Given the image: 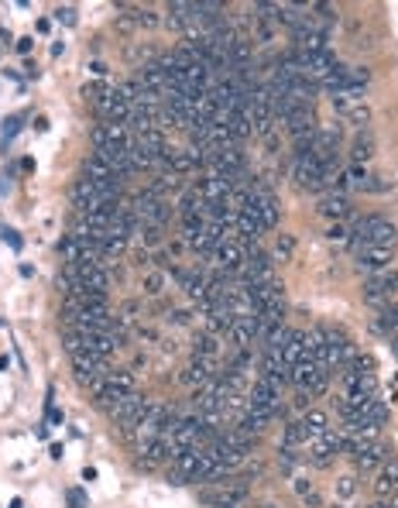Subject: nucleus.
<instances>
[{
  "mask_svg": "<svg viewBox=\"0 0 398 508\" xmlns=\"http://www.w3.org/2000/svg\"><path fill=\"white\" fill-rule=\"evenodd\" d=\"M237 279H240L244 285H265V282H275V258L265 254V251L251 254V258L244 261V268L237 272Z\"/></svg>",
  "mask_w": 398,
  "mask_h": 508,
  "instance_id": "nucleus-6",
  "label": "nucleus"
},
{
  "mask_svg": "<svg viewBox=\"0 0 398 508\" xmlns=\"http://www.w3.org/2000/svg\"><path fill=\"white\" fill-rule=\"evenodd\" d=\"M326 165H330V162H326ZM292 179H296L298 189H305V193L326 189V186H323V162L312 158V155H302V158L292 162Z\"/></svg>",
  "mask_w": 398,
  "mask_h": 508,
  "instance_id": "nucleus-5",
  "label": "nucleus"
},
{
  "mask_svg": "<svg viewBox=\"0 0 398 508\" xmlns=\"http://www.w3.org/2000/svg\"><path fill=\"white\" fill-rule=\"evenodd\" d=\"M309 446V453H305V460L312 464V467H330L333 460H337V453H343V433H337V429H330V433H323L319 440H312V443H305Z\"/></svg>",
  "mask_w": 398,
  "mask_h": 508,
  "instance_id": "nucleus-3",
  "label": "nucleus"
},
{
  "mask_svg": "<svg viewBox=\"0 0 398 508\" xmlns=\"http://www.w3.org/2000/svg\"><path fill=\"white\" fill-rule=\"evenodd\" d=\"M138 453H141V467H158V464L172 460V446H169V440H162V436H155V440H148L144 446H138Z\"/></svg>",
  "mask_w": 398,
  "mask_h": 508,
  "instance_id": "nucleus-15",
  "label": "nucleus"
},
{
  "mask_svg": "<svg viewBox=\"0 0 398 508\" xmlns=\"http://www.w3.org/2000/svg\"><path fill=\"white\" fill-rule=\"evenodd\" d=\"M350 457H354L357 471H375L378 464H385L388 450H385V443H381V440H368V443H361Z\"/></svg>",
  "mask_w": 398,
  "mask_h": 508,
  "instance_id": "nucleus-11",
  "label": "nucleus"
},
{
  "mask_svg": "<svg viewBox=\"0 0 398 508\" xmlns=\"http://www.w3.org/2000/svg\"><path fill=\"white\" fill-rule=\"evenodd\" d=\"M316 10H319V17H323V21H337V14H333V7H330V3H319Z\"/></svg>",
  "mask_w": 398,
  "mask_h": 508,
  "instance_id": "nucleus-30",
  "label": "nucleus"
},
{
  "mask_svg": "<svg viewBox=\"0 0 398 508\" xmlns=\"http://www.w3.org/2000/svg\"><path fill=\"white\" fill-rule=\"evenodd\" d=\"M292 247H296V241H292V237H282V241H278V247H275V258H278V261H289Z\"/></svg>",
  "mask_w": 398,
  "mask_h": 508,
  "instance_id": "nucleus-29",
  "label": "nucleus"
},
{
  "mask_svg": "<svg viewBox=\"0 0 398 508\" xmlns=\"http://www.w3.org/2000/svg\"><path fill=\"white\" fill-rule=\"evenodd\" d=\"M196 357H209V361L220 357V340H216V333H202V337H196Z\"/></svg>",
  "mask_w": 398,
  "mask_h": 508,
  "instance_id": "nucleus-24",
  "label": "nucleus"
},
{
  "mask_svg": "<svg viewBox=\"0 0 398 508\" xmlns=\"http://www.w3.org/2000/svg\"><path fill=\"white\" fill-rule=\"evenodd\" d=\"M165 282H169L165 272H158V268L148 272V275H144V296H162V292H165Z\"/></svg>",
  "mask_w": 398,
  "mask_h": 508,
  "instance_id": "nucleus-26",
  "label": "nucleus"
},
{
  "mask_svg": "<svg viewBox=\"0 0 398 508\" xmlns=\"http://www.w3.org/2000/svg\"><path fill=\"white\" fill-rule=\"evenodd\" d=\"M296 491H298V498H305L312 491V485H305V478H296Z\"/></svg>",
  "mask_w": 398,
  "mask_h": 508,
  "instance_id": "nucleus-31",
  "label": "nucleus"
},
{
  "mask_svg": "<svg viewBox=\"0 0 398 508\" xmlns=\"http://www.w3.org/2000/svg\"><path fill=\"white\" fill-rule=\"evenodd\" d=\"M31 41L35 38H17V52H31Z\"/></svg>",
  "mask_w": 398,
  "mask_h": 508,
  "instance_id": "nucleus-33",
  "label": "nucleus"
},
{
  "mask_svg": "<svg viewBox=\"0 0 398 508\" xmlns=\"http://www.w3.org/2000/svg\"><path fill=\"white\" fill-rule=\"evenodd\" d=\"M319 213L340 223V220H347V216H350V203H347V196H343V193H333V189H330V193H323V200H319Z\"/></svg>",
  "mask_w": 398,
  "mask_h": 508,
  "instance_id": "nucleus-17",
  "label": "nucleus"
},
{
  "mask_svg": "<svg viewBox=\"0 0 398 508\" xmlns=\"http://www.w3.org/2000/svg\"><path fill=\"white\" fill-rule=\"evenodd\" d=\"M106 385H110L113 392H120V395L138 392V385H134V375H131V371H106Z\"/></svg>",
  "mask_w": 398,
  "mask_h": 508,
  "instance_id": "nucleus-22",
  "label": "nucleus"
},
{
  "mask_svg": "<svg viewBox=\"0 0 398 508\" xmlns=\"http://www.w3.org/2000/svg\"><path fill=\"white\" fill-rule=\"evenodd\" d=\"M330 508H343V505H330Z\"/></svg>",
  "mask_w": 398,
  "mask_h": 508,
  "instance_id": "nucleus-37",
  "label": "nucleus"
},
{
  "mask_svg": "<svg viewBox=\"0 0 398 508\" xmlns=\"http://www.w3.org/2000/svg\"><path fill=\"white\" fill-rule=\"evenodd\" d=\"M395 491H398V460H385L381 471H378V481H375V495L392 498Z\"/></svg>",
  "mask_w": 398,
  "mask_h": 508,
  "instance_id": "nucleus-18",
  "label": "nucleus"
},
{
  "mask_svg": "<svg viewBox=\"0 0 398 508\" xmlns=\"http://www.w3.org/2000/svg\"><path fill=\"white\" fill-rule=\"evenodd\" d=\"M144 406H148V402H144V395H141V392H127V395H120L113 406L106 408V415H110V419H113V422L127 433V429L134 426V419L144 412Z\"/></svg>",
  "mask_w": 398,
  "mask_h": 508,
  "instance_id": "nucleus-7",
  "label": "nucleus"
},
{
  "mask_svg": "<svg viewBox=\"0 0 398 508\" xmlns=\"http://www.w3.org/2000/svg\"><path fill=\"white\" fill-rule=\"evenodd\" d=\"M305 443V433H302V422L292 419V422H285V429H282V446H289V450H298Z\"/></svg>",
  "mask_w": 398,
  "mask_h": 508,
  "instance_id": "nucleus-23",
  "label": "nucleus"
},
{
  "mask_svg": "<svg viewBox=\"0 0 398 508\" xmlns=\"http://www.w3.org/2000/svg\"><path fill=\"white\" fill-rule=\"evenodd\" d=\"M258 330H261V316H244V319H234V326L227 330V340L234 350H251L258 344Z\"/></svg>",
  "mask_w": 398,
  "mask_h": 508,
  "instance_id": "nucleus-10",
  "label": "nucleus"
},
{
  "mask_svg": "<svg viewBox=\"0 0 398 508\" xmlns=\"http://www.w3.org/2000/svg\"><path fill=\"white\" fill-rule=\"evenodd\" d=\"M169 415H172V412L162 406V402H148V406H144V412L134 419V426H131L124 436H127L134 446H144L148 440H155V436L162 433V426H165V419H169Z\"/></svg>",
  "mask_w": 398,
  "mask_h": 508,
  "instance_id": "nucleus-2",
  "label": "nucleus"
},
{
  "mask_svg": "<svg viewBox=\"0 0 398 508\" xmlns=\"http://www.w3.org/2000/svg\"><path fill=\"white\" fill-rule=\"evenodd\" d=\"M375 330L381 337H398V305H385L375 319Z\"/></svg>",
  "mask_w": 398,
  "mask_h": 508,
  "instance_id": "nucleus-21",
  "label": "nucleus"
},
{
  "mask_svg": "<svg viewBox=\"0 0 398 508\" xmlns=\"http://www.w3.org/2000/svg\"><path fill=\"white\" fill-rule=\"evenodd\" d=\"M337 491H340V498H350V495L357 491V478H354V474H343V478L337 481Z\"/></svg>",
  "mask_w": 398,
  "mask_h": 508,
  "instance_id": "nucleus-28",
  "label": "nucleus"
},
{
  "mask_svg": "<svg viewBox=\"0 0 398 508\" xmlns=\"http://www.w3.org/2000/svg\"><path fill=\"white\" fill-rule=\"evenodd\" d=\"M302 433H305V443H312V440H319L323 433H330L333 426H330V415L323 412V408H305L302 412Z\"/></svg>",
  "mask_w": 398,
  "mask_h": 508,
  "instance_id": "nucleus-14",
  "label": "nucleus"
},
{
  "mask_svg": "<svg viewBox=\"0 0 398 508\" xmlns=\"http://www.w3.org/2000/svg\"><path fill=\"white\" fill-rule=\"evenodd\" d=\"M261 508H275V505H261Z\"/></svg>",
  "mask_w": 398,
  "mask_h": 508,
  "instance_id": "nucleus-38",
  "label": "nucleus"
},
{
  "mask_svg": "<svg viewBox=\"0 0 398 508\" xmlns=\"http://www.w3.org/2000/svg\"><path fill=\"white\" fill-rule=\"evenodd\" d=\"M282 124H285L289 134L296 138V134H305V131H316V113H312V106H292V110L282 117Z\"/></svg>",
  "mask_w": 398,
  "mask_h": 508,
  "instance_id": "nucleus-16",
  "label": "nucleus"
},
{
  "mask_svg": "<svg viewBox=\"0 0 398 508\" xmlns=\"http://www.w3.org/2000/svg\"><path fill=\"white\" fill-rule=\"evenodd\" d=\"M323 337H326V364H330V371H333V368H347L350 357L357 354V350L350 347L347 333H343V330H323Z\"/></svg>",
  "mask_w": 398,
  "mask_h": 508,
  "instance_id": "nucleus-8",
  "label": "nucleus"
},
{
  "mask_svg": "<svg viewBox=\"0 0 398 508\" xmlns=\"http://www.w3.org/2000/svg\"><path fill=\"white\" fill-rule=\"evenodd\" d=\"M326 241H330V244H350V241H354V230L343 227V223H333V227L326 230Z\"/></svg>",
  "mask_w": 398,
  "mask_h": 508,
  "instance_id": "nucleus-27",
  "label": "nucleus"
},
{
  "mask_svg": "<svg viewBox=\"0 0 398 508\" xmlns=\"http://www.w3.org/2000/svg\"><path fill=\"white\" fill-rule=\"evenodd\" d=\"M251 213L258 216L261 230H275V227H278V203H275V196H272L268 189H261V186L251 189Z\"/></svg>",
  "mask_w": 398,
  "mask_h": 508,
  "instance_id": "nucleus-9",
  "label": "nucleus"
},
{
  "mask_svg": "<svg viewBox=\"0 0 398 508\" xmlns=\"http://www.w3.org/2000/svg\"><path fill=\"white\" fill-rule=\"evenodd\" d=\"M388 261H392V247H364V251H357V268L368 272V275L385 272Z\"/></svg>",
  "mask_w": 398,
  "mask_h": 508,
  "instance_id": "nucleus-13",
  "label": "nucleus"
},
{
  "mask_svg": "<svg viewBox=\"0 0 398 508\" xmlns=\"http://www.w3.org/2000/svg\"><path fill=\"white\" fill-rule=\"evenodd\" d=\"M392 350H395V357H398V337H392Z\"/></svg>",
  "mask_w": 398,
  "mask_h": 508,
  "instance_id": "nucleus-36",
  "label": "nucleus"
},
{
  "mask_svg": "<svg viewBox=\"0 0 398 508\" xmlns=\"http://www.w3.org/2000/svg\"><path fill=\"white\" fill-rule=\"evenodd\" d=\"M398 241V227L392 220H385V216H378V213H371V216H361L357 220V230H354V247L357 251H364V247H395Z\"/></svg>",
  "mask_w": 398,
  "mask_h": 508,
  "instance_id": "nucleus-1",
  "label": "nucleus"
},
{
  "mask_svg": "<svg viewBox=\"0 0 398 508\" xmlns=\"http://www.w3.org/2000/svg\"><path fill=\"white\" fill-rule=\"evenodd\" d=\"M83 179H90L93 186H106V182H120V179L113 176L110 162H106L103 155H90V158L83 162Z\"/></svg>",
  "mask_w": 398,
  "mask_h": 508,
  "instance_id": "nucleus-12",
  "label": "nucleus"
},
{
  "mask_svg": "<svg viewBox=\"0 0 398 508\" xmlns=\"http://www.w3.org/2000/svg\"><path fill=\"white\" fill-rule=\"evenodd\" d=\"M131 203H134V213H138L141 223H158V227H165V220H169V200L155 196L151 189H141V193L131 196Z\"/></svg>",
  "mask_w": 398,
  "mask_h": 508,
  "instance_id": "nucleus-4",
  "label": "nucleus"
},
{
  "mask_svg": "<svg viewBox=\"0 0 398 508\" xmlns=\"http://www.w3.org/2000/svg\"><path fill=\"white\" fill-rule=\"evenodd\" d=\"M282 357H285L289 364H298V361L305 357V330H289V337H285V344H282Z\"/></svg>",
  "mask_w": 398,
  "mask_h": 508,
  "instance_id": "nucleus-19",
  "label": "nucleus"
},
{
  "mask_svg": "<svg viewBox=\"0 0 398 508\" xmlns=\"http://www.w3.org/2000/svg\"><path fill=\"white\" fill-rule=\"evenodd\" d=\"M350 155H354L357 165H364V162L375 155V134H371V131H357V138H354V144H350Z\"/></svg>",
  "mask_w": 398,
  "mask_h": 508,
  "instance_id": "nucleus-20",
  "label": "nucleus"
},
{
  "mask_svg": "<svg viewBox=\"0 0 398 508\" xmlns=\"http://www.w3.org/2000/svg\"><path fill=\"white\" fill-rule=\"evenodd\" d=\"M388 505H392V508H398V491H395V495H392V498H388Z\"/></svg>",
  "mask_w": 398,
  "mask_h": 508,
  "instance_id": "nucleus-35",
  "label": "nucleus"
},
{
  "mask_svg": "<svg viewBox=\"0 0 398 508\" xmlns=\"http://www.w3.org/2000/svg\"><path fill=\"white\" fill-rule=\"evenodd\" d=\"M162 230L165 227H158V223H138V237H141V244L144 247H155V244H162Z\"/></svg>",
  "mask_w": 398,
  "mask_h": 508,
  "instance_id": "nucleus-25",
  "label": "nucleus"
},
{
  "mask_svg": "<svg viewBox=\"0 0 398 508\" xmlns=\"http://www.w3.org/2000/svg\"><path fill=\"white\" fill-rule=\"evenodd\" d=\"M371 508H392V505H388V498H378V502H375Z\"/></svg>",
  "mask_w": 398,
  "mask_h": 508,
  "instance_id": "nucleus-34",
  "label": "nucleus"
},
{
  "mask_svg": "<svg viewBox=\"0 0 398 508\" xmlns=\"http://www.w3.org/2000/svg\"><path fill=\"white\" fill-rule=\"evenodd\" d=\"M302 502H305L309 508H323V502H319V495H316V491H309V495H305Z\"/></svg>",
  "mask_w": 398,
  "mask_h": 508,
  "instance_id": "nucleus-32",
  "label": "nucleus"
}]
</instances>
